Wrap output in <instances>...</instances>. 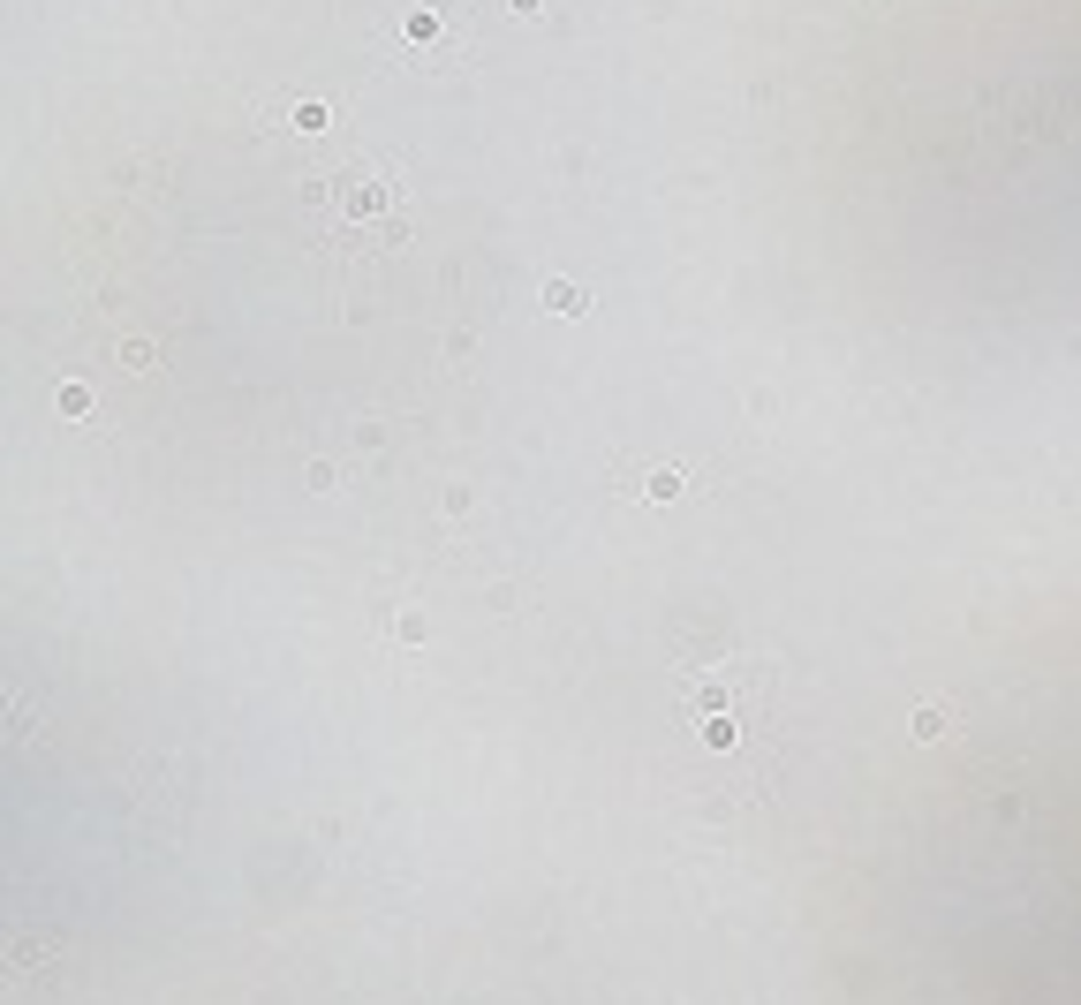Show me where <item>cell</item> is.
Wrapping results in <instances>:
<instances>
[{
    "label": "cell",
    "instance_id": "277c9868",
    "mask_svg": "<svg viewBox=\"0 0 1081 1005\" xmlns=\"http://www.w3.org/2000/svg\"><path fill=\"white\" fill-rule=\"evenodd\" d=\"M401 31H409V46H431V38H439V15H431V8H409V15H401Z\"/></svg>",
    "mask_w": 1081,
    "mask_h": 1005
},
{
    "label": "cell",
    "instance_id": "5b68a950",
    "mask_svg": "<svg viewBox=\"0 0 1081 1005\" xmlns=\"http://www.w3.org/2000/svg\"><path fill=\"white\" fill-rule=\"evenodd\" d=\"M53 409H61V416H91V386H61Z\"/></svg>",
    "mask_w": 1081,
    "mask_h": 1005
},
{
    "label": "cell",
    "instance_id": "9c48e42d",
    "mask_svg": "<svg viewBox=\"0 0 1081 1005\" xmlns=\"http://www.w3.org/2000/svg\"><path fill=\"white\" fill-rule=\"evenodd\" d=\"M394 635H401V643H423L431 628H423V612H401V620H394Z\"/></svg>",
    "mask_w": 1081,
    "mask_h": 1005
},
{
    "label": "cell",
    "instance_id": "6da1fadb",
    "mask_svg": "<svg viewBox=\"0 0 1081 1005\" xmlns=\"http://www.w3.org/2000/svg\"><path fill=\"white\" fill-rule=\"evenodd\" d=\"M333 212L371 220L378 234H401V182L394 175H341L333 182Z\"/></svg>",
    "mask_w": 1081,
    "mask_h": 1005
},
{
    "label": "cell",
    "instance_id": "52a82bcc",
    "mask_svg": "<svg viewBox=\"0 0 1081 1005\" xmlns=\"http://www.w3.org/2000/svg\"><path fill=\"white\" fill-rule=\"evenodd\" d=\"M696 734H704V748H734V718H704Z\"/></svg>",
    "mask_w": 1081,
    "mask_h": 1005
},
{
    "label": "cell",
    "instance_id": "3957f363",
    "mask_svg": "<svg viewBox=\"0 0 1081 1005\" xmlns=\"http://www.w3.org/2000/svg\"><path fill=\"white\" fill-rule=\"evenodd\" d=\"M545 310H560V318H583V310H590V295H583L575 280H545Z\"/></svg>",
    "mask_w": 1081,
    "mask_h": 1005
},
{
    "label": "cell",
    "instance_id": "7a4b0ae2",
    "mask_svg": "<svg viewBox=\"0 0 1081 1005\" xmlns=\"http://www.w3.org/2000/svg\"><path fill=\"white\" fill-rule=\"evenodd\" d=\"M681 703H688V711H704V718H726L734 680H718V673H688V680H681Z\"/></svg>",
    "mask_w": 1081,
    "mask_h": 1005
},
{
    "label": "cell",
    "instance_id": "30bf717a",
    "mask_svg": "<svg viewBox=\"0 0 1081 1005\" xmlns=\"http://www.w3.org/2000/svg\"><path fill=\"white\" fill-rule=\"evenodd\" d=\"M537 8H545V0H515V15H537Z\"/></svg>",
    "mask_w": 1081,
    "mask_h": 1005
},
{
    "label": "cell",
    "instance_id": "8992f818",
    "mask_svg": "<svg viewBox=\"0 0 1081 1005\" xmlns=\"http://www.w3.org/2000/svg\"><path fill=\"white\" fill-rule=\"evenodd\" d=\"M643 491H650V499H681V491H688V484H681V477H673V469H659V477H643Z\"/></svg>",
    "mask_w": 1081,
    "mask_h": 1005
},
{
    "label": "cell",
    "instance_id": "ba28073f",
    "mask_svg": "<svg viewBox=\"0 0 1081 1005\" xmlns=\"http://www.w3.org/2000/svg\"><path fill=\"white\" fill-rule=\"evenodd\" d=\"M953 725H945V711H915V741H945Z\"/></svg>",
    "mask_w": 1081,
    "mask_h": 1005
}]
</instances>
